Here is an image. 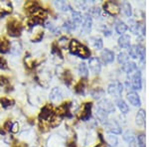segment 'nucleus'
Returning a JSON list of instances; mask_svg holds the SVG:
<instances>
[{
  "label": "nucleus",
  "instance_id": "f257e3e1",
  "mask_svg": "<svg viewBox=\"0 0 149 147\" xmlns=\"http://www.w3.org/2000/svg\"><path fill=\"white\" fill-rule=\"evenodd\" d=\"M70 51H71L72 54L77 55V56L83 58V59H86L91 55V52L88 50V48L83 44H81L77 40L71 41V43H70Z\"/></svg>",
  "mask_w": 149,
  "mask_h": 147
},
{
  "label": "nucleus",
  "instance_id": "f03ea898",
  "mask_svg": "<svg viewBox=\"0 0 149 147\" xmlns=\"http://www.w3.org/2000/svg\"><path fill=\"white\" fill-rule=\"evenodd\" d=\"M133 90H141V74L139 71L129 74V84Z\"/></svg>",
  "mask_w": 149,
  "mask_h": 147
},
{
  "label": "nucleus",
  "instance_id": "7ed1b4c3",
  "mask_svg": "<svg viewBox=\"0 0 149 147\" xmlns=\"http://www.w3.org/2000/svg\"><path fill=\"white\" fill-rule=\"evenodd\" d=\"M21 30H22V28H21V25L18 21L12 20L9 22V24H8V33L11 36H13V37L19 36L21 33Z\"/></svg>",
  "mask_w": 149,
  "mask_h": 147
},
{
  "label": "nucleus",
  "instance_id": "20e7f679",
  "mask_svg": "<svg viewBox=\"0 0 149 147\" xmlns=\"http://www.w3.org/2000/svg\"><path fill=\"white\" fill-rule=\"evenodd\" d=\"M103 8H104V10L109 14H110V15H117V14L119 13V11H120L119 6L117 5L115 2H112V1L105 2L104 5H103Z\"/></svg>",
  "mask_w": 149,
  "mask_h": 147
},
{
  "label": "nucleus",
  "instance_id": "39448f33",
  "mask_svg": "<svg viewBox=\"0 0 149 147\" xmlns=\"http://www.w3.org/2000/svg\"><path fill=\"white\" fill-rule=\"evenodd\" d=\"M122 85L118 82H114V83L110 84L109 86V93L113 96H119L122 93Z\"/></svg>",
  "mask_w": 149,
  "mask_h": 147
},
{
  "label": "nucleus",
  "instance_id": "423d86ee",
  "mask_svg": "<svg viewBox=\"0 0 149 147\" xmlns=\"http://www.w3.org/2000/svg\"><path fill=\"white\" fill-rule=\"evenodd\" d=\"M97 107L100 108V109L104 110L105 112L107 113H111V112H114L115 108H114V105L113 103L110 102L109 100H102L98 102L97 105Z\"/></svg>",
  "mask_w": 149,
  "mask_h": 147
},
{
  "label": "nucleus",
  "instance_id": "0eeeda50",
  "mask_svg": "<svg viewBox=\"0 0 149 147\" xmlns=\"http://www.w3.org/2000/svg\"><path fill=\"white\" fill-rule=\"evenodd\" d=\"M105 128L109 132H111L113 134H118L121 132L120 126L117 124L116 121H113V120H110V121H107L105 123Z\"/></svg>",
  "mask_w": 149,
  "mask_h": 147
},
{
  "label": "nucleus",
  "instance_id": "6e6552de",
  "mask_svg": "<svg viewBox=\"0 0 149 147\" xmlns=\"http://www.w3.org/2000/svg\"><path fill=\"white\" fill-rule=\"evenodd\" d=\"M12 12V5L9 1H0V17Z\"/></svg>",
  "mask_w": 149,
  "mask_h": 147
},
{
  "label": "nucleus",
  "instance_id": "1a4fd4ad",
  "mask_svg": "<svg viewBox=\"0 0 149 147\" xmlns=\"http://www.w3.org/2000/svg\"><path fill=\"white\" fill-rule=\"evenodd\" d=\"M52 117V107L50 105H46L45 107H43V109L41 110L39 118L41 121H47L50 120Z\"/></svg>",
  "mask_w": 149,
  "mask_h": 147
},
{
  "label": "nucleus",
  "instance_id": "9d476101",
  "mask_svg": "<svg viewBox=\"0 0 149 147\" xmlns=\"http://www.w3.org/2000/svg\"><path fill=\"white\" fill-rule=\"evenodd\" d=\"M32 15H33L32 18H35L42 22V21L47 17V11L42 8H40V7H37V8L32 12Z\"/></svg>",
  "mask_w": 149,
  "mask_h": 147
},
{
  "label": "nucleus",
  "instance_id": "9b49d317",
  "mask_svg": "<svg viewBox=\"0 0 149 147\" xmlns=\"http://www.w3.org/2000/svg\"><path fill=\"white\" fill-rule=\"evenodd\" d=\"M90 68L93 71V73L95 74L100 73L102 65H100V62L97 58H92V59H90Z\"/></svg>",
  "mask_w": 149,
  "mask_h": 147
},
{
  "label": "nucleus",
  "instance_id": "f8f14e48",
  "mask_svg": "<svg viewBox=\"0 0 149 147\" xmlns=\"http://www.w3.org/2000/svg\"><path fill=\"white\" fill-rule=\"evenodd\" d=\"M113 59H114V55L111 51L105 49L102 52V60L103 61V63L109 64V63H111L113 61Z\"/></svg>",
  "mask_w": 149,
  "mask_h": 147
},
{
  "label": "nucleus",
  "instance_id": "ddd939ff",
  "mask_svg": "<svg viewBox=\"0 0 149 147\" xmlns=\"http://www.w3.org/2000/svg\"><path fill=\"white\" fill-rule=\"evenodd\" d=\"M91 108H92V103H86V105H84L83 109H81V111L80 113V117L81 119L86 120V119L90 118V116H91Z\"/></svg>",
  "mask_w": 149,
  "mask_h": 147
},
{
  "label": "nucleus",
  "instance_id": "4468645a",
  "mask_svg": "<svg viewBox=\"0 0 149 147\" xmlns=\"http://www.w3.org/2000/svg\"><path fill=\"white\" fill-rule=\"evenodd\" d=\"M127 98H128L129 102L131 105H133L134 107H140L141 102H140V98H139V95L137 93H129L127 95Z\"/></svg>",
  "mask_w": 149,
  "mask_h": 147
},
{
  "label": "nucleus",
  "instance_id": "2eb2a0df",
  "mask_svg": "<svg viewBox=\"0 0 149 147\" xmlns=\"http://www.w3.org/2000/svg\"><path fill=\"white\" fill-rule=\"evenodd\" d=\"M62 96H63V95H62V91L61 90H60L59 88H53V91H51V95H50V98H51L52 102H59V100H61Z\"/></svg>",
  "mask_w": 149,
  "mask_h": 147
},
{
  "label": "nucleus",
  "instance_id": "dca6fc26",
  "mask_svg": "<svg viewBox=\"0 0 149 147\" xmlns=\"http://www.w3.org/2000/svg\"><path fill=\"white\" fill-rule=\"evenodd\" d=\"M136 69H137L136 64H135V63H133V62H126L125 64L123 65V67H122V70H123L126 74L133 73V72L136 71Z\"/></svg>",
  "mask_w": 149,
  "mask_h": 147
},
{
  "label": "nucleus",
  "instance_id": "f3484780",
  "mask_svg": "<svg viewBox=\"0 0 149 147\" xmlns=\"http://www.w3.org/2000/svg\"><path fill=\"white\" fill-rule=\"evenodd\" d=\"M92 17H91L88 14H86V17H85V22H84L83 25V31L86 33H90L91 32V29H92Z\"/></svg>",
  "mask_w": 149,
  "mask_h": 147
},
{
  "label": "nucleus",
  "instance_id": "a211bd4d",
  "mask_svg": "<svg viewBox=\"0 0 149 147\" xmlns=\"http://www.w3.org/2000/svg\"><path fill=\"white\" fill-rule=\"evenodd\" d=\"M9 48H10V43L6 38H1L0 39V52L1 53H7L9 51Z\"/></svg>",
  "mask_w": 149,
  "mask_h": 147
},
{
  "label": "nucleus",
  "instance_id": "6ab92c4d",
  "mask_svg": "<svg viewBox=\"0 0 149 147\" xmlns=\"http://www.w3.org/2000/svg\"><path fill=\"white\" fill-rule=\"evenodd\" d=\"M118 44L122 48H129L130 45V38L127 35H122L118 39Z\"/></svg>",
  "mask_w": 149,
  "mask_h": 147
},
{
  "label": "nucleus",
  "instance_id": "aec40b11",
  "mask_svg": "<svg viewBox=\"0 0 149 147\" xmlns=\"http://www.w3.org/2000/svg\"><path fill=\"white\" fill-rule=\"evenodd\" d=\"M136 124L138 125H143L144 121H145V111L143 109H140L136 114Z\"/></svg>",
  "mask_w": 149,
  "mask_h": 147
},
{
  "label": "nucleus",
  "instance_id": "412c9836",
  "mask_svg": "<svg viewBox=\"0 0 149 147\" xmlns=\"http://www.w3.org/2000/svg\"><path fill=\"white\" fill-rule=\"evenodd\" d=\"M55 6L62 11H69L70 9H71V7H70L69 4L65 1H56L55 2Z\"/></svg>",
  "mask_w": 149,
  "mask_h": 147
},
{
  "label": "nucleus",
  "instance_id": "4be33fe9",
  "mask_svg": "<svg viewBox=\"0 0 149 147\" xmlns=\"http://www.w3.org/2000/svg\"><path fill=\"white\" fill-rule=\"evenodd\" d=\"M116 105H117V107H118V108L120 109V111L122 113H127L128 112V105H126V102H124L123 100H117V102H116Z\"/></svg>",
  "mask_w": 149,
  "mask_h": 147
},
{
  "label": "nucleus",
  "instance_id": "5701e85b",
  "mask_svg": "<svg viewBox=\"0 0 149 147\" xmlns=\"http://www.w3.org/2000/svg\"><path fill=\"white\" fill-rule=\"evenodd\" d=\"M107 115H109V113L105 112L104 110L100 109V108H97V118L100 120L102 122H107Z\"/></svg>",
  "mask_w": 149,
  "mask_h": 147
},
{
  "label": "nucleus",
  "instance_id": "b1692460",
  "mask_svg": "<svg viewBox=\"0 0 149 147\" xmlns=\"http://www.w3.org/2000/svg\"><path fill=\"white\" fill-rule=\"evenodd\" d=\"M115 30H116V32L118 33V34H123V33H125V31L127 30V26L125 23L121 22V21H119V22L116 23V26H115Z\"/></svg>",
  "mask_w": 149,
  "mask_h": 147
},
{
  "label": "nucleus",
  "instance_id": "393cba45",
  "mask_svg": "<svg viewBox=\"0 0 149 147\" xmlns=\"http://www.w3.org/2000/svg\"><path fill=\"white\" fill-rule=\"evenodd\" d=\"M122 7H123V11H124V13H125V15L127 17H130L131 14H132L130 4H129L128 2H124V3L122 4Z\"/></svg>",
  "mask_w": 149,
  "mask_h": 147
},
{
  "label": "nucleus",
  "instance_id": "a878e982",
  "mask_svg": "<svg viewBox=\"0 0 149 147\" xmlns=\"http://www.w3.org/2000/svg\"><path fill=\"white\" fill-rule=\"evenodd\" d=\"M123 138H124V140H125L126 142H128V143H131V142H133V141H134L135 137H134L133 132L127 131V132H125V133H124Z\"/></svg>",
  "mask_w": 149,
  "mask_h": 147
},
{
  "label": "nucleus",
  "instance_id": "bb28decb",
  "mask_svg": "<svg viewBox=\"0 0 149 147\" xmlns=\"http://www.w3.org/2000/svg\"><path fill=\"white\" fill-rule=\"evenodd\" d=\"M92 43L95 49H102V40L100 38H92Z\"/></svg>",
  "mask_w": 149,
  "mask_h": 147
},
{
  "label": "nucleus",
  "instance_id": "cd10ccee",
  "mask_svg": "<svg viewBox=\"0 0 149 147\" xmlns=\"http://www.w3.org/2000/svg\"><path fill=\"white\" fill-rule=\"evenodd\" d=\"M72 15H73V22L74 24H81V19H83V17H81L80 12L74 11Z\"/></svg>",
  "mask_w": 149,
  "mask_h": 147
},
{
  "label": "nucleus",
  "instance_id": "c85d7f7f",
  "mask_svg": "<svg viewBox=\"0 0 149 147\" xmlns=\"http://www.w3.org/2000/svg\"><path fill=\"white\" fill-rule=\"evenodd\" d=\"M79 72H80V74L83 77H86L88 76V67H86V65L85 63H81L80 64V66H79Z\"/></svg>",
  "mask_w": 149,
  "mask_h": 147
},
{
  "label": "nucleus",
  "instance_id": "c756f323",
  "mask_svg": "<svg viewBox=\"0 0 149 147\" xmlns=\"http://www.w3.org/2000/svg\"><path fill=\"white\" fill-rule=\"evenodd\" d=\"M64 28L66 29L67 31H73L77 28V24H74L73 21H67L64 25Z\"/></svg>",
  "mask_w": 149,
  "mask_h": 147
},
{
  "label": "nucleus",
  "instance_id": "7c9ffc66",
  "mask_svg": "<svg viewBox=\"0 0 149 147\" xmlns=\"http://www.w3.org/2000/svg\"><path fill=\"white\" fill-rule=\"evenodd\" d=\"M117 61H118V63H121V64H125L128 61V56L125 53H119L118 57H117Z\"/></svg>",
  "mask_w": 149,
  "mask_h": 147
},
{
  "label": "nucleus",
  "instance_id": "2f4dec72",
  "mask_svg": "<svg viewBox=\"0 0 149 147\" xmlns=\"http://www.w3.org/2000/svg\"><path fill=\"white\" fill-rule=\"evenodd\" d=\"M107 144H109L110 146H115L117 144V138L114 135H109L107 138Z\"/></svg>",
  "mask_w": 149,
  "mask_h": 147
},
{
  "label": "nucleus",
  "instance_id": "473e14b6",
  "mask_svg": "<svg viewBox=\"0 0 149 147\" xmlns=\"http://www.w3.org/2000/svg\"><path fill=\"white\" fill-rule=\"evenodd\" d=\"M138 146L145 147V136H144V134H140L138 136Z\"/></svg>",
  "mask_w": 149,
  "mask_h": 147
},
{
  "label": "nucleus",
  "instance_id": "72a5a7b5",
  "mask_svg": "<svg viewBox=\"0 0 149 147\" xmlns=\"http://www.w3.org/2000/svg\"><path fill=\"white\" fill-rule=\"evenodd\" d=\"M84 88H85V81H81L80 83L77 85L76 91H78V93H81V91H84Z\"/></svg>",
  "mask_w": 149,
  "mask_h": 147
},
{
  "label": "nucleus",
  "instance_id": "f704fd0d",
  "mask_svg": "<svg viewBox=\"0 0 149 147\" xmlns=\"http://www.w3.org/2000/svg\"><path fill=\"white\" fill-rule=\"evenodd\" d=\"M11 103H12L11 100H8V98H3L1 100V105H2V107H10Z\"/></svg>",
  "mask_w": 149,
  "mask_h": 147
},
{
  "label": "nucleus",
  "instance_id": "c9c22d12",
  "mask_svg": "<svg viewBox=\"0 0 149 147\" xmlns=\"http://www.w3.org/2000/svg\"><path fill=\"white\" fill-rule=\"evenodd\" d=\"M18 130H19V124H18V122H12L10 131L13 132V133H16V132H17Z\"/></svg>",
  "mask_w": 149,
  "mask_h": 147
},
{
  "label": "nucleus",
  "instance_id": "e433bc0d",
  "mask_svg": "<svg viewBox=\"0 0 149 147\" xmlns=\"http://www.w3.org/2000/svg\"><path fill=\"white\" fill-rule=\"evenodd\" d=\"M0 69H7V63L2 57H0Z\"/></svg>",
  "mask_w": 149,
  "mask_h": 147
},
{
  "label": "nucleus",
  "instance_id": "4c0bfd02",
  "mask_svg": "<svg viewBox=\"0 0 149 147\" xmlns=\"http://www.w3.org/2000/svg\"><path fill=\"white\" fill-rule=\"evenodd\" d=\"M8 79H7L6 78H4V77H0V86H5L8 85Z\"/></svg>",
  "mask_w": 149,
  "mask_h": 147
},
{
  "label": "nucleus",
  "instance_id": "58836bf2",
  "mask_svg": "<svg viewBox=\"0 0 149 147\" xmlns=\"http://www.w3.org/2000/svg\"><path fill=\"white\" fill-rule=\"evenodd\" d=\"M91 12H92V14H93L95 16H97V18L98 15H100V8H92L91 9Z\"/></svg>",
  "mask_w": 149,
  "mask_h": 147
},
{
  "label": "nucleus",
  "instance_id": "ea45409f",
  "mask_svg": "<svg viewBox=\"0 0 149 147\" xmlns=\"http://www.w3.org/2000/svg\"><path fill=\"white\" fill-rule=\"evenodd\" d=\"M67 41H68V39H67L66 37H64V38H62V39L59 41V44L61 45L62 47H65V46L67 45Z\"/></svg>",
  "mask_w": 149,
  "mask_h": 147
},
{
  "label": "nucleus",
  "instance_id": "a19ab883",
  "mask_svg": "<svg viewBox=\"0 0 149 147\" xmlns=\"http://www.w3.org/2000/svg\"><path fill=\"white\" fill-rule=\"evenodd\" d=\"M103 33H104V35H107V36L110 35V31H109V30H107V28H105V29H103Z\"/></svg>",
  "mask_w": 149,
  "mask_h": 147
},
{
  "label": "nucleus",
  "instance_id": "79ce46f5",
  "mask_svg": "<svg viewBox=\"0 0 149 147\" xmlns=\"http://www.w3.org/2000/svg\"><path fill=\"white\" fill-rule=\"evenodd\" d=\"M95 147H105L104 144H98L97 146H95Z\"/></svg>",
  "mask_w": 149,
  "mask_h": 147
},
{
  "label": "nucleus",
  "instance_id": "37998d69",
  "mask_svg": "<svg viewBox=\"0 0 149 147\" xmlns=\"http://www.w3.org/2000/svg\"><path fill=\"white\" fill-rule=\"evenodd\" d=\"M16 147H25V146H23V145H19V146H16Z\"/></svg>",
  "mask_w": 149,
  "mask_h": 147
}]
</instances>
